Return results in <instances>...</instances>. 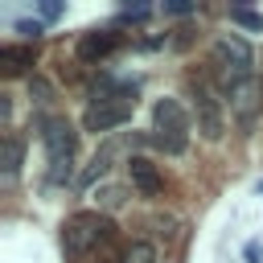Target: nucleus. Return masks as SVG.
<instances>
[{
	"instance_id": "1",
	"label": "nucleus",
	"mask_w": 263,
	"mask_h": 263,
	"mask_svg": "<svg viewBox=\"0 0 263 263\" xmlns=\"http://www.w3.org/2000/svg\"><path fill=\"white\" fill-rule=\"evenodd\" d=\"M62 251H66L70 263H119V259H123L111 218H103V214H95V210H78V214L66 222V230H62Z\"/></svg>"
},
{
	"instance_id": "2",
	"label": "nucleus",
	"mask_w": 263,
	"mask_h": 263,
	"mask_svg": "<svg viewBox=\"0 0 263 263\" xmlns=\"http://www.w3.org/2000/svg\"><path fill=\"white\" fill-rule=\"evenodd\" d=\"M189 107H193V119H197V132L205 140H222L226 132V115H222V90L205 78V74H193L189 78Z\"/></svg>"
},
{
	"instance_id": "3",
	"label": "nucleus",
	"mask_w": 263,
	"mask_h": 263,
	"mask_svg": "<svg viewBox=\"0 0 263 263\" xmlns=\"http://www.w3.org/2000/svg\"><path fill=\"white\" fill-rule=\"evenodd\" d=\"M41 144H45V160H49V181H66L70 177V160H74V127L66 115H45L41 123Z\"/></svg>"
},
{
	"instance_id": "4",
	"label": "nucleus",
	"mask_w": 263,
	"mask_h": 263,
	"mask_svg": "<svg viewBox=\"0 0 263 263\" xmlns=\"http://www.w3.org/2000/svg\"><path fill=\"white\" fill-rule=\"evenodd\" d=\"M152 144L160 152H168V156L185 152V144H189V115H185V107L177 99H160L152 107Z\"/></svg>"
},
{
	"instance_id": "5",
	"label": "nucleus",
	"mask_w": 263,
	"mask_h": 263,
	"mask_svg": "<svg viewBox=\"0 0 263 263\" xmlns=\"http://www.w3.org/2000/svg\"><path fill=\"white\" fill-rule=\"evenodd\" d=\"M214 66H218V78H222V95H226L234 82L255 78V53H251V45H247L242 37H234V33L214 45Z\"/></svg>"
},
{
	"instance_id": "6",
	"label": "nucleus",
	"mask_w": 263,
	"mask_h": 263,
	"mask_svg": "<svg viewBox=\"0 0 263 263\" xmlns=\"http://www.w3.org/2000/svg\"><path fill=\"white\" fill-rule=\"evenodd\" d=\"M127 115H132V99H127V95H103L99 103L86 107L82 123H86V132H111V127H119Z\"/></svg>"
},
{
	"instance_id": "7",
	"label": "nucleus",
	"mask_w": 263,
	"mask_h": 263,
	"mask_svg": "<svg viewBox=\"0 0 263 263\" xmlns=\"http://www.w3.org/2000/svg\"><path fill=\"white\" fill-rule=\"evenodd\" d=\"M127 177H132V185H136L144 197H160V193H164V181H160L156 164L144 160V156H132V160H127Z\"/></svg>"
},
{
	"instance_id": "8",
	"label": "nucleus",
	"mask_w": 263,
	"mask_h": 263,
	"mask_svg": "<svg viewBox=\"0 0 263 263\" xmlns=\"http://www.w3.org/2000/svg\"><path fill=\"white\" fill-rule=\"evenodd\" d=\"M33 62H37V53H33V45H0V74L4 78H16V74H29L33 70Z\"/></svg>"
},
{
	"instance_id": "9",
	"label": "nucleus",
	"mask_w": 263,
	"mask_h": 263,
	"mask_svg": "<svg viewBox=\"0 0 263 263\" xmlns=\"http://www.w3.org/2000/svg\"><path fill=\"white\" fill-rule=\"evenodd\" d=\"M21 160H25V140H21L16 132H4V144H0V173H4V185L16 181Z\"/></svg>"
},
{
	"instance_id": "10",
	"label": "nucleus",
	"mask_w": 263,
	"mask_h": 263,
	"mask_svg": "<svg viewBox=\"0 0 263 263\" xmlns=\"http://www.w3.org/2000/svg\"><path fill=\"white\" fill-rule=\"evenodd\" d=\"M111 49H115V33H86L82 45H78V58L95 62V58H103V53H111Z\"/></svg>"
},
{
	"instance_id": "11",
	"label": "nucleus",
	"mask_w": 263,
	"mask_h": 263,
	"mask_svg": "<svg viewBox=\"0 0 263 263\" xmlns=\"http://www.w3.org/2000/svg\"><path fill=\"white\" fill-rule=\"evenodd\" d=\"M119 263H156V247L144 242V238H136V242L123 247V259H119Z\"/></svg>"
},
{
	"instance_id": "12",
	"label": "nucleus",
	"mask_w": 263,
	"mask_h": 263,
	"mask_svg": "<svg viewBox=\"0 0 263 263\" xmlns=\"http://www.w3.org/2000/svg\"><path fill=\"white\" fill-rule=\"evenodd\" d=\"M230 21H238L247 29H263V16L259 12H247V8H230Z\"/></svg>"
},
{
	"instance_id": "13",
	"label": "nucleus",
	"mask_w": 263,
	"mask_h": 263,
	"mask_svg": "<svg viewBox=\"0 0 263 263\" xmlns=\"http://www.w3.org/2000/svg\"><path fill=\"white\" fill-rule=\"evenodd\" d=\"M29 95H37V103H49V86H45L41 78H37V82L29 86Z\"/></svg>"
}]
</instances>
